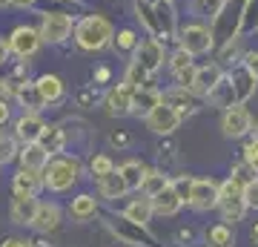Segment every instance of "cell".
<instances>
[{
  "label": "cell",
  "instance_id": "obj_1",
  "mask_svg": "<svg viewBox=\"0 0 258 247\" xmlns=\"http://www.w3.org/2000/svg\"><path fill=\"white\" fill-rule=\"evenodd\" d=\"M135 9H138V20L144 23V29L149 32V37L158 40H178V18L175 9L169 0H158V3H141L135 0Z\"/></svg>",
  "mask_w": 258,
  "mask_h": 247
},
{
  "label": "cell",
  "instance_id": "obj_2",
  "mask_svg": "<svg viewBox=\"0 0 258 247\" xmlns=\"http://www.w3.org/2000/svg\"><path fill=\"white\" fill-rule=\"evenodd\" d=\"M115 40V26L103 15H86L75 23V43L83 52H101Z\"/></svg>",
  "mask_w": 258,
  "mask_h": 247
},
{
  "label": "cell",
  "instance_id": "obj_3",
  "mask_svg": "<svg viewBox=\"0 0 258 247\" xmlns=\"http://www.w3.org/2000/svg\"><path fill=\"white\" fill-rule=\"evenodd\" d=\"M83 175V164L78 156H55L43 167V181L49 192H66L72 190L78 178Z\"/></svg>",
  "mask_w": 258,
  "mask_h": 247
},
{
  "label": "cell",
  "instance_id": "obj_4",
  "mask_svg": "<svg viewBox=\"0 0 258 247\" xmlns=\"http://www.w3.org/2000/svg\"><path fill=\"white\" fill-rule=\"evenodd\" d=\"M178 46L186 49L189 55H210L215 49V35L212 29L204 23V20H192V23H184L178 29Z\"/></svg>",
  "mask_w": 258,
  "mask_h": 247
},
{
  "label": "cell",
  "instance_id": "obj_5",
  "mask_svg": "<svg viewBox=\"0 0 258 247\" xmlns=\"http://www.w3.org/2000/svg\"><path fill=\"white\" fill-rule=\"evenodd\" d=\"M37 29H40V35H43V43L60 46L75 35V20H72V15H66V12H60V9L40 12V26Z\"/></svg>",
  "mask_w": 258,
  "mask_h": 247
},
{
  "label": "cell",
  "instance_id": "obj_6",
  "mask_svg": "<svg viewBox=\"0 0 258 247\" xmlns=\"http://www.w3.org/2000/svg\"><path fill=\"white\" fill-rule=\"evenodd\" d=\"M9 46H12V55H15V58L29 61V58H35L37 49L43 46V35H40V29L29 26V23H20V26L12 29Z\"/></svg>",
  "mask_w": 258,
  "mask_h": 247
},
{
  "label": "cell",
  "instance_id": "obj_7",
  "mask_svg": "<svg viewBox=\"0 0 258 247\" xmlns=\"http://www.w3.org/2000/svg\"><path fill=\"white\" fill-rule=\"evenodd\" d=\"M252 115H249V110L244 107V104H238V107H230V110L221 112V132L224 138H232V141H241V138L252 135Z\"/></svg>",
  "mask_w": 258,
  "mask_h": 247
},
{
  "label": "cell",
  "instance_id": "obj_8",
  "mask_svg": "<svg viewBox=\"0 0 258 247\" xmlns=\"http://www.w3.org/2000/svg\"><path fill=\"white\" fill-rule=\"evenodd\" d=\"M218 202H221V184L212 178H195L192 192H189V207L198 213H210L218 210Z\"/></svg>",
  "mask_w": 258,
  "mask_h": 247
},
{
  "label": "cell",
  "instance_id": "obj_9",
  "mask_svg": "<svg viewBox=\"0 0 258 247\" xmlns=\"http://www.w3.org/2000/svg\"><path fill=\"white\" fill-rule=\"evenodd\" d=\"M147 129L149 132H155V135H161V138H166V135H172L178 127H181V121H184V115L175 110V107H169L166 101H161L155 107V110L149 112L147 118Z\"/></svg>",
  "mask_w": 258,
  "mask_h": 247
},
{
  "label": "cell",
  "instance_id": "obj_10",
  "mask_svg": "<svg viewBox=\"0 0 258 247\" xmlns=\"http://www.w3.org/2000/svg\"><path fill=\"white\" fill-rule=\"evenodd\" d=\"M132 61H135L144 72L155 75L158 69L164 66V61H169V58H166V49H164V40H158V37H147V40H141V46L135 49Z\"/></svg>",
  "mask_w": 258,
  "mask_h": 247
},
{
  "label": "cell",
  "instance_id": "obj_11",
  "mask_svg": "<svg viewBox=\"0 0 258 247\" xmlns=\"http://www.w3.org/2000/svg\"><path fill=\"white\" fill-rule=\"evenodd\" d=\"M132 95H135V89L123 81H120L118 86H112V89L103 95V110H106V115H112V118L132 115Z\"/></svg>",
  "mask_w": 258,
  "mask_h": 247
},
{
  "label": "cell",
  "instance_id": "obj_12",
  "mask_svg": "<svg viewBox=\"0 0 258 247\" xmlns=\"http://www.w3.org/2000/svg\"><path fill=\"white\" fill-rule=\"evenodd\" d=\"M109 227H112V233H115L123 244H129V247H152V244H155V238L147 233V227L132 224V221L123 219V216H120L118 221H109Z\"/></svg>",
  "mask_w": 258,
  "mask_h": 247
},
{
  "label": "cell",
  "instance_id": "obj_13",
  "mask_svg": "<svg viewBox=\"0 0 258 247\" xmlns=\"http://www.w3.org/2000/svg\"><path fill=\"white\" fill-rule=\"evenodd\" d=\"M224 66L218 64V61H212V64H201L195 66V75H192V83H189V89L198 95V98H207L212 92V86L224 78Z\"/></svg>",
  "mask_w": 258,
  "mask_h": 247
},
{
  "label": "cell",
  "instance_id": "obj_14",
  "mask_svg": "<svg viewBox=\"0 0 258 247\" xmlns=\"http://www.w3.org/2000/svg\"><path fill=\"white\" fill-rule=\"evenodd\" d=\"M46 190V181H43V170H26V167H18V173L12 178V192L18 195H40Z\"/></svg>",
  "mask_w": 258,
  "mask_h": 247
},
{
  "label": "cell",
  "instance_id": "obj_15",
  "mask_svg": "<svg viewBox=\"0 0 258 247\" xmlns=\"http://www.w3.org/2000/svg\"><path fill=\"white\" fill-rule=\"evenodd\" d=\"M43 129H46V121L40 118V112H23V115L15 121V135H18L20 144L40 141V138H43Z\"/></svg>",
  "mask_w": 258,
  "mask_h": 247
},
{
  "label": "cell",
  "instance_id": "obj_16",
  "mask_svg": "<svg viewBox=\"0 0 258 247\" xmlns=\"http://www.w3.org/2000/svg\"><path fill=\"white\" fill-rule=\"evenodd\" d=\"M164 101L169 104V107H175L181 115H195L198 112V95H195L189 86H181V83H175V86H169V89H164Z\"/></svg>",
  "mask_w": 258,
  "mask_h": 247
},
{
  "label": "cell",
  "instance_id": "obj_17",
  "mask_svg": "<svg viewBox=\"0 0 258 247\" xmlns=\"http://www.w3.org/2000/svg\"><path fill=\"white\" fill-rule=\"evenodd\" d=\"M169 72H172V78H175V83H181V86H189L192 83V75H195V55H189L186 49H181L178 46L175 52L169 55Z\"/></svg>",
  "mask_w": 258,
  "mask_h": 247
},
{
  "label": "cell",
  "instance_id": "obj_18",
  "mask_svg": "<svg viewBox=\"0 0 258 247\" xmlns=\"http://www.w3.org/2000/svg\"><path fill=\"white\" fill-rule=\"evenodd\" d=\"M37 207H40V202H37L35 195H18V192H12L9 219L15 221V224L32 227V221H35V216H37Z\"/></svg>",
  "mask_w": 258,
  "mask_h": 247
},
{
  "label": "cell",
  "instance_id": "obj_19",
  "mask_svg": "<svg viewBox=\"0 0 258 247\" xmlns=\"http://www.w3.org/2000/svg\"><path fill=\"white\" fill-rule=\"evenodd\" d=\"M207 104H212L215 110H221V112L230 110V107H238V95H235V83H232L230 72L212 86V92L207 95Z\"/></svg>",
  "mask_w": 258,
  "mask_h": 247
},
{
  "label": "cell",
  "instance_id": "obj_20",
  "mask_svg": "<svg viewBox=\"0 0 258 247\" xmlns=\"http://www.w3.org/2000/svg\"><path fill=\"white\" fill-rule=\"evenodd\" d=\"M123 219H129L132 224H141V227H149V221L155 216V207H152V199L149 195H135V199H129L123 213H120Z\"/></svg>",
  "mask_w": 258,
  "mask_h": 247
},
{
  "label": "cell",
  "instance_id": "obj_21",
  "mask_svg": "<svg viewBox=\"0 0 258 247\" xmlns=\"http://www.w3.org/2000/svg\"><path fill=\"white\" fill-rule=\"evenodd\" d=\"M98 195H101V199H106V202L126 199L129 187H126V178L120 175V170H112V173H106V175H101V178H98Z\"/></svg>",
  "mask_w": 258,
  "mask_h": 247
},
{
  "label": "cell",
  "instance_id": "obj_22",
  "mask_svg": "<svg viewBox=\"0 0 258 247\" xmlns=\"http://www.w3.org/2000/svg\"><path fill=\"white\" fill-rule=\"evenodd\" d=\"M164 101V92L155 89V86H138L135 95H132V115H138V118H147L149 112L155 110L158 104Z\"/></svg>",
  "mask_w": 258,
  "mask_h": 247
},
{
  "label": "cell",
  "instance_id": "obj_23",
  "mask_svg": "<svg viewBox=\"0 0 258 247\" xmlns=\"http://www.w3.org/2000/svg\"><path fill=\"white\" fill-rule=\"evenodd\" d=\"M60 221H63V210H60L55 202H40L32 227H35L37 233H55V230L60 227Z\"/></svg>",
  "mask_w": 258,
  "mask_h": 247
},
{
  "label": "cell",
  "instance_id": "obj_24",
  "mask_svg": "<svg viewBox=\"0 0 258 247\" xmlns=\"http://www.w3.org/2000/svg\"><path fill=\"white\" fill-rule=\"evenodd\" d=\"M52 161L49 150L40 141H32V144H20V156H18V164L26 167V170H43V167Z\"/></svg>",
  "mask_w": 258,
  "mask_h": 247
},
{
  "label": "cell",
  "instance_id": "obj_25",
  "mask_svg": "<svg viewBox=\"0 0 258 247\" xmlns=\"http://www.w3.org/2000/svg\"><path fill=\"white\" fill-rule=\"evenodd\" d=\"M152 207H155V216H164V219H172V216H178L181 213V207H184V199L178 195V190L169 184L166 190H161L152 199Z\"/></svg>",
  "mask_w": 258,
  "mask_h": 247
},
{
  "label": "cell",
  "instance_id": "obj_26",
  "mask_svg": "<svg viewBox=\"0 0 258 247\" xmlns=\"http://www.w3.org/2000/svg\"><path fill=\"white\" fill-rule=\"evenodd\" d=\"M247 199H244V192H235V195H224L221 202H218V213H221V221L227 224H235V221H244L247 216Z\"/></svg>",
  "mask_w": 258,
  "mask_h": 247
},
{
  "label": "cell",
  "instance_id": "obj_27",
  "mask_svg": "<svg viewBox=\"0 0 258 247\" xmlns=\"http://www.w3.org/2000/svg\"><path fill=\"white\" fill-rule=\"evenodd\" d=\"M232 83H235V95H238V104H247L252 95H255V86H258V78L249 72L244 64L232 66Z\"/></svg>",
  "mask_w": 258,
  "mask_h": 247
},
{
  "label": "cell",
  "instance_id": "obj_28",
  "mask_svg": "<svg viewBox=\"0 0 258 247\" xmlns=\"http://www.w3.org/2000/svg\"><path fill=\"white\" fill-rule=\"evenodd\" d=\"M15 98H18V104L23 107V112H40L43 107H49L46 98H43L40 89H37V81H26L23 86H18Z\"/></svg>",
  "mask_w": 258,
  "mask_h": 247
},
{
  "label": "cell",
  "instance_id": "obj_29",
  "mask_svg": "<svg viewBox=\"0 0 258 247\" xmlns=\"http://www.w3.org/2000/svg\"><path fill=\"white\" fill-rule=\"evenodd\" d=\"M37 89L46 98L49 107H52V104H60L66 98V83H63L60 75H40V78H37Z\"/></svg>",
  "mask_w": 258,
  "mask_h": 247
},
{
  "label": "cell",
  "instance_id": "obj_30",
  "mask_svg": "<svg viewBox=\"0 0 258 247\" xmlns=\"http://www.w3.org/2000/svg\"><path fill=\"white\" fill-rule=\"evenodd\" d=\"M69 216L75 221H89L98 216V199H95L92 192H81V195H75L72 204H69Z\"/></svg>",
  "mask_w": 258,
  "mask_h": 247
},
{
  "label": "cell",
  "instance_id": "obj_31",
  "mask_svg": "<svg viewBox=\"0 0 258 247\" xmlns=\"http://www.w3.org/2000/svg\"><path fill=\"white\" fill-rule=\"evenodd\" d=\"M118 170H120V175L126 178L129 192H135V190L141 192V187H144V178H147V170H149V167L144 164V161H138V158H129V161H123Z\"/></svg>",
  "mask_w": 258,
  "mask_h": 247
},
{
  "label": "cell",
  "instance_id": "obj_32",
  "mask_svg": "<svg viewBox=\"0 0 258 247\" xmlns=\"http://www.w3.org/2000/svg\"><path fill=\"white\" fill-rule=\"evenodd\" d=\"M224 6H227V0H192V3H189V12H192L198 20L215 23V20L221 18Z\"/></svg>",
  "mask_w": 258,
  "mask_h": 247
},
{
  "label": "cell",
  "instance_id": "obj_33",
  "mask_svg": "<svg viewBox=\"0 0 258 247\" xmlns=\"http://www.w3.org/2000/svg\"><path fill=\"white\" fill-rule=\"evenodd\" d=\"M40 144L49 150V156H52V158L60 156V153H63V146H66V132H63V127H60V124H46Z\"/></svg>",
  "mask_w": 258,
  "mask_h": 247
},
{
  "label": "cell",
  "instance_id": "obj_34",
  "mask_svg": "<svg viewBox=\"0 0 258 247\" xmlns=\"http://www.w3.org/2000/svg\"><path fill=\"white\" fill-rule=\"evenodd\" d=\"M169 184H172V178H169L164 170H158V167L152 170V167H149V170H147V178H144V187H141V192H144V195H149V199H155L158 192L166 190Z\"/></svg>",
  "mask_w": 258,
  "mask_h": 247
},
{
  "label": "cell",
  "instance_id": "obj_35",
  "mask_svg": "<svg viewBox=\"0 0 258 247\" xmlns=\"http://www.w3.org/2000/svg\"><path fill=\"white\" fill-rule=\"evenodd\" d=\"M207 244L212 247H235V233H232V224L227 221H218L207 230Z\"/></svg>",
  "mask_w": 258,
  "mask_h": 247
},
{
  "label": "cell",
  "instance_id": "obj_36",
  "mask_svg": "<svg viewBox=\"0 0 258 247\" xmlns=\"http://www.w3.org/2000/svg\"><path fill=\"white\" fill-rule=\"evenodd\" d=\"M141 46V37L135 29H120L118 35H115V40H112V49L115 52H120V55H135V49Z\"/></svg>",
  "mask_w": 258,
  "mask_h": 247
},
{
  "label": "cell",
  "instance_id": "obj_37",
  "mask_svg": "<svg viewBox=\"0 0 258 247\" xmlns=\"http://www.w3.org/2000/svg\"><path fill=\"white\" fill-rule=\"evenodd\" d=\"M244 55H247V52L241 49V37L235 35V37H230V40L224 43V49L218 52V64L221 66H227V64L238 66V64H244Z\"/></svg>",
  "mask_w": 258,
  "mask_h": 247
},
{
  "label": "cell",
  "instance_id": "obj_38",
  "mask_svg": "<svg viewBox=\"0 0 258 247\" xmlns=\"http://www.w3.org/2000/svg\"><path fill=\"white\" fill-rule=\"evenodd\" d=\"M18 156H20V141H18V135H0V167H6V164H12V161H18Z\"/></svg>",
  "mask_w": 258,
  "mask_h": 247
},
{
  "label": "cell",
  "instance_id": "obj_39",
  "mask_svg": "<svg viewBox=\"0 0 258 247\" xmlns=\"http://www.w3.org/2000/svg\"><path fill=\"white\" fill-rule=\"evenodd\" d=\"M149 78H152V75L144 72V69H141V66L135 64V61H129L126 72H123V83H129L132 89H138V86H147V83H152Z\"/></svg>",
  "mask_w": 258,
  "mask_h": 247
},
{
  "label": "cell",
  "instance_id": "obj_40",
  "mask_svg": "<svg viewBox=\"0 0 258 247\" xmlns=\"http://www.w3.org/2000/svg\"><path fill=\"white\" fill-rule=\"evenodd\" d=\"M112 170H118V167H115V161H112L106 153H98V156H92V161H89V173H92L95 181H98L101 175L112 173Z\"/></svg>",
  "mask_w": 258,
  "mask_h": 247
},
{
  "label": "cell",
  "instance_id": "obj_41",
  "mask_svg": "<svg viewBox=\"0 0 258 247\" xmlns=\"http://www.w3.org/2000/svg\"><path fill=\"white\" fill-rule=\"evenodd\" d=\"M192 181L195 178H189V175H178V178H172V187L178 190V195L184 199V204H189V192H192Z\"/></svg>",
  "mask_w": 258,
  "mask_h": 247
},
{
  "label": "cell",
  "instance_id": "obj_42",
  "mask_svg": "<svg viewBox=\"0 0 258 247\" xmlns=\"http://www.w3.org/2000/svg\"><path fill=\"white\" fill-rule=\"evenodd\" d=\"M244 199H247L249 210H258V175H255V178H249V181L244 184Z\"/></svg>",
  "mask_w": 258,
  "mask_h": 247
},
{
  "label": "cell",
  "instance_id": "obj_43",
  "mask_svg": "<svg viewBox=\"0 0 258 247\" xmlns=\"http://www.w3.org/2000/svg\"><path fill=\"white\" fill-rule=\"evenodd\" d=\"M95 101H98V89L95 86H86V89H81L78 92V107H95Z\"/></svg>",
  "mask_w": 258,
  "mask_h": 247
},
{
  "label": "cell",
  "instance_id": "obj_44",
  "mask_svg": "<svg viewBox=\"0 0 258 247\" xmlns=\"http://www.w3.org/2000/svg\"><path fill=\"white\" fill-rule=\"evenodd\" d=\"M244 161H247V164H249V167H252V170L258 173V144L252 141V138H249V141H247V146H244Z\"/></svg>",
  "mask_w": 258,
  "mask_h": 247
},
{
  "label": "cell",
  "instance_id": "obj_45",
  "mask_svg": "<svg viewBox=\"0 0 258 247\" xmlns=\"http://www.w3.org/2000/svg\"><path fill=\"white\" fill-rule=\"evenodd\" d=\"M0 247H35V241L23 238V236H6V238H0Z\"/></svg>",
  "mask_w": 258,
  "mask_h": 247
},
{
  "label": "cell",
  "instance_id": "obj_46",
  "mask_svg": "<svg viewBox=\"0 0 258 247\" xmlns=\"http://www.w3.org/2000/svg\"><path fill=\"white\" fill-rule=\"evenodd\" d=\"M244 66H247L249 72L258 78V49H252V52H247V55H244Z\"/></svg>",
  "mask_w": 258,
  "mask_h": 247
},
{
  "label": "cell",
  "instance_id": "obj_47",
  "mask_svg": "<svg viewBox=\"0 0 258 247\" xmlns=\"http://www.w3.org/2000/svg\"><path fill=\"white\" fill-rule=\"evenodd\" d=\"M175 241H178V244H192V241H195V230H189V227L178 230V233H175Z\"/></svg>",
  "mask_w": 258,
  "mask_h": 247
},
{
  "label": "cell",
  "instance_id": "obj_48",
  "mask_svg": "<svg viewBox=\"0 0 258 247\" xmlns=\"http://www.w3.org/2000/svg\"><path fill=\"white\" fill-rule=\"evenodd\" d=\"M109 144L118 146V150H123V146H129V135H126V132H112V135H109Z\"/></svg>",
  "mask_w": 258,
  "mask_h": 247
},
{
  "label": "cell",
  "instance_id": "obj_49",
  "mask_svg": "<svg viewBox=\"0 0 258 247\" xmlns=\"http://www.w3.org/2000/svg\"><path fill=\"white\" fill-rule=\"evenodd\" d=\"M9 55H12V46H9V37H0V66L9 61Z\"/></svg>",
  "mask_w": 258,
  "mask_h": 247
},
{
  "label": "cell",
  "instance_id": "obj_50",
  "mask_svg": "<svg viewBox=\"0 0 258 247\" xmlns=\"http://www.w3.org/2000/svg\"><path fill=\"white\" fill-rule=\"evenodd\" d=\"M9 118H12L9 101H0V127H6V124H9Z\"/></svg>",
  "mask_w": 258,
  "mask_h": 247
},
{
  "label": "cell",
  "instance_id": "obj_51",
  "mask_svg": "<svg viewBox=\"0 0 258 247\" xmlns=\"http://www.w3.org/2000/svg\"><path fill=\"white\" fill-rule=\"evenodd\" d=\"M37 0H12V6H18V9H32Z\"/></svg>",
  "mask_w": 258,
  "mask_h": 247
},
{
  "label": "cell",
  "instance_id": "obj_52",
  "mask_svg": "<svg viewBox=\"0 0 258 247\" xmlns=\"http://www.w3.org/2000/svg\"><path fill=\"white\" fill-rule=\"evenodd\" d=\"M0 101H9V86H6V78L0 81Z\"/></svg>",
  "mask_w": 258,
  "mask_h": 247
},
{
  "label": "cell",
  "instance_id": "obj_53",
  "mask_svg": "<svg viewBox=\"0 0 258 247\" xmlns=\"http://www.w3.org/2000/svg\"><path fill=\"white\" fill-rule=\"evenodd\" d=\"M43 236H46V233H43ZM35 238V247H52V241H49V238Z\"/></svg>",
  "mask_w": 258,
  "mask_h": 247
},
{
  "label": "cell",
  "instance_id": "obj_54",
  "mask_svg": "<svg viewBox=\"0 0 258 247\" xmlns=\"http://www.w3.org/2000/svg\"><path fill=\"white\" fill-rule=\"evenodd\" d=\"M95 78H98V81H109V69H98Z\"/></svg>",
  "mask_w": 258,
  "mask_h": 247
},
{
  "label": "cell",
  "instance_id": "obj_55",
  "mask_svg": "<svg viewBox=\"0 0 258 247\" xmlns=\"http://www.w3.org/2000/svg\"><path fill=\"white\" fill-rule=\"evenodd\" d=\"M249 238H252V241H255V244H258V221H255V224H252V230H249Z\"/></svg>",
  "mask_w": 258,
  "mask_h": 247
},
{
  "label": "cell",
  "instance_id": "obj_56",
  "mask_svg": "<svg viewBox=\"0 0 258 247\" xmlns=\"http://www.w3.org/2000/svg\"><path fill=\"white\" fill-rule=\"evenodd\" d=\"M252 141H255V144H258V124H255V127H252Z\"/></svg>",
  "mask_w": 258,
  "mask_h": 247
},
{
  "label": "cell",
  "instance_id": "obj_57",
  "mask_svg": "<svg viewBox=\"0 0 258 247\" xmlns=\"http://www.w3.org/2000/svg\"><path fill=\"white\" fill-rule=\"evenodd\" d=\"M3 6H12V0H0V9H3Z\"/></svg>",
  "mask_w": 258,
  "mask_h": 247
},
{
  "label": "cell",
  "instance_id": "obj_58",
  "mask_svg": "<svg viewBox=\"0 0 258 247\" xmlns=\"http://www.w3.org/2000/svg\"><path fill=\"white\" fill-rule=\"evenodd\" d=\"M141 3H158V0H141Z\"/></svg>",
  "mask_w": 258,
  "mask_h": 247
},
{
  "label": "cell",
  "instance_id": "obj_59",
  "mask_svg": "<svg viewBox=\"0 0 258 247\" xmlns=\"http://www.w3.org/2000/svg\"><path fill=\"white\" fill-rule=\"evenodd\" d=\"M169 3H175V0H169Z\"/></svg>",
  "mask_w": 258,
  "mask_h": 247
},
{
  "label": "cell",
  "instance_id": "obj_60",
  "mask_svg": "<svg viewBox=\"0 0 258 247\" xmlns=\"http://www.w3.org/2000/svg\"><path fill=\"white\" fill-rule=\"evenodd\" d=\"M255 29H258V26H255Z\"/></svg>",
  "mask_w": 258,
  "mask_h": 247
}]
</instances>
